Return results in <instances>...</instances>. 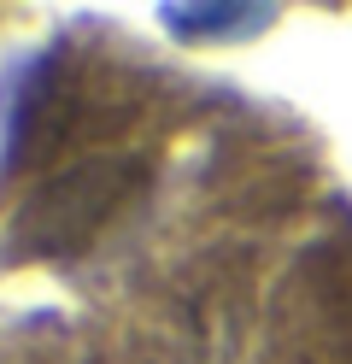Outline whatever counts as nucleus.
<instances>
[{"label": "nucleus", "mask_w": 352, "mask_h": 364, "mask_svg": "<svg viewBox=\"0 0 352 364\" xmlns=\"http://www.w3.org/2000/svg\"><path fill=\"white\" fill-rule=\"evenodd\" d=\"M129 176H135L129 165H82V171H70L65 182H53V188L23 212V218H30L36 247H53V253L82 247V235L94 230V223H106V212L124 200V182Z\"/></svg>", "instance_id": "obj_1"}]
</instances>
